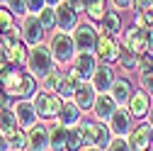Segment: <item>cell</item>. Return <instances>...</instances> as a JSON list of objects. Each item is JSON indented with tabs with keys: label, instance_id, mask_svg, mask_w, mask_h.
<instances>
[{
	"label": "cell",
	"instance_id": "1",
	"mask_svg": "<svg viewBox=\"0 0 153 151\" xmlns=\"http://www.w3.org/2000/svg\"><path fill=\"white\" fill-rule=\"evenodd\" d=\"M0 83H3V88L10 93L15 100L17 98H34L36 93H39V88H42V81L34 78V76L27 68H22V66H10L3 73Z\"/></svg>",
	"mask_w": 153,
	"mask_h": 151
},
{
	"label": "cell",
	"instance_id": "2",
	"mask_svg": "<svg viewBox=\"0 0 153 151\" xmlns=\"http://www.w3.org/2000/svg\"><path fill=\"white\" fill-rule=\"evenodd\" d=\"M80 134H83V146L80 149H109L112 129L102 120H85L80 122Z\"/></svg>",
	"mask_w": 153,
	"mask_h": 151
},
{
	"label": "cell",
	"instance_id": "3",
	"mask_svg": "<svg viewBox=\"0 0 153 151\" xmlns=\"http://www.w3.org/2000/svg\"><path fill=\"white\" fill-rule=\"evenodd\" d=\"M56 68H59V64H56V59H53V54H51V49H49L46 42L29 46L27 71L34 76V78H39V81H42V78H46V76H49L51 71H56Z\"/></svg>",
	"mask_w": 153,
	"mask_h": 151
},
{
	"label": "cell",
	"instance_id": "4",
	"mask_svg": "<svg viewBox=\"0 0 153 151\" xmlns=\"http://www.w3.org/2000/svg\"><path fill=\"white\" fill-rule=\"evenodd\" d=\"M46 44H49V49H51V54H53V59H56L59 66H68L73 61L75 51H78V49H75V42H73V34L71 32H63V29L49 32Z\"/></svg>",
	"mask_w": 153,
	"mask_h": 151
},
{
	"label": "cell",
	"instance_id": "5",
	"mask_svg": "<svg viewBox=\"0 0 153 151\" xmlns=\"http://www.w3.org/2000/svg\"><path fill=\"white\" fill-rule=\"evenodd\" d=\"M32 102H34V107H36V115H39V120L51 122V120L59 117V110H61V105H63V98L59 95V93H53V90H44V88H39V93L32 98Z\"/></svg>",
	"mask_w": 153,
	"mask_h": 151
},
{
	"label": "cell",
	"instance_id": "6",
	"mask_svg": "<svg viewBox=\"0 0 153 151\" xmlns=\"http://www.w3.org/2000/svg\"><path fill=\"white\" fill-rule=\"evenodd\" d=\"M122 44L131 46L134 51H139V54H146V51H153V39H151V29L148 27H139V25H129L124 27L122 32Z\"/></svg>",
	"mask_w": 153,
	"mask_h": 151
},
{
	"label": "cell",
	"instance_id": "7",
	"mask_svg": "<svg viewBox=\"0 0 153 151\" xmlns=\"http://www.w3.org/2000/svg\"><path fill=\"white\" fill-rule=\"evenodd\" d=\"M97 37H100V25L92 20H80L78 27L73 29V42L78 51H95Z\"/></svg>",
	"mask_w": 153,
	"mask_h": 151
},
{
	"label": "cell",
	"instance_id": "8",
	"mask_svg": "<svg viewBox=\"0 0 153 151\" xmlns=\"http://www.w3.org/2000/svg\"><path fill=\"white\" fill-rule=\"evenodd\" d=\"M20 34L29 46L46 42V37H49V32L44 29V25L39 20V15H34V12H27L20 17Z\"/></svg>",
	"mask_w": 153,
	"mask_h": 151
},
{
	"label": "cell",
	"instance_id": "9",
	"mask_svg": "<svg viewBox=\"0 0 153 151\" xmlns=\"http://www.w3.org/2000/svg\"><path fill=\"white\" fill-rule=\"evenodd\" d=\"M97 66H100V59H97V54H95V51H75L73 61L66 68L71 73H75L80 81H90Z\"/></svg>",
	"mask_w": 153,
	"mask_h": 151
},
{
	"label": "cell",
	"instance_id": "10",
	"mask_svg": "<svg viewBox=\"0 0 153 151\" xmlns=\"http://www.w3.org/2000/svg\"><path fill=\"white\" fill-rule=\"evenodd\" d=\"M119 49H122V39H119V37H114V34L100 29L97 46H95L97 59H100L102 64H117V59H119Z\"/></svg>",
	"mask_w": 153,
	"mask_h": 151
},
{
	"label": "cell",
	"instance_id": "11",
	"mask_svg": "<svg viewBox=\"0 0 153 151\" xmlns=\"http://www.w3.org/2000/svg\"><path fill=\"white\" fill-rule=\"evenodd\" d=\"M126 137H129V146H131V151H146V149H153V124L139 120V124H134Z\"/></svg>",
	"mask_w": 153,
	"mask_h": 151
},
{
	"label": "cell",
	"instance_id": "12",
	"mask_svg": "<svg viewBox=\"0 0 153 151\" xmlns=\"http://www.w3.org/2000/svg\"><path fill=\"white\" fill-rule=\"evenodd\" d=\"M27 149L32 151H49L51 149V134H49V124L39 120L34 127L27 129Z\"/></svg>",
	"mask_w": 153,
	"mask_h": 151
},
{
	"label": "cell",
	"instance_id": "13",
	"mask_svg": "<svg viewBox=\"0 0 153 151\" xmlns=\"http://www.w3.org/2000/svg\"><path fill=\"white\" fill-rule=\"evenodd\" d=\"M151 105H153V95H151V93H146L143 88H136V90H134V95L129 98L126 110L131 112L134 120H148Z\"/></svg>",
	"mask_w": 153,
	"mask_h": 151
},
{
	"label": "cell",
	"instance_id": "14",
	"mask_svg": "<svg viewBox=\"0 0 153 151\" xmlns=\"http://www.w3.org/2000/svg\"><path fill=\"white\" fill-rule=\"evenodd\" d=\"M80 22V12L73 10V5L68 0H61L59 5H56V29H63V32H71L78 27Z\"/></svg>",
	"mask_w": 153,
	"mask_h": 151
},
{
	"label": "cell",
	"instance_id": "15",
	"mask_svg": "<svg viewBox=\"0 0 153 151\" xmlns=\"http://www.w3.org/2000/svg\"><path fill=\"white\" fill-rule=\"evenodd\" d=\"M73 100L78 102V107H80V110L85 112V115H92L95 100H97V88L92 85V81H80L78 85H75Z\"/></svg>",
	"mask_w": 153,
	"mask_h": 151
},
{
	"label": "cell",
	"instance_id": "16",
	"mask_svg": "<svg viewBox=\"0 0 153 151\" xmlns=\"http://www.w3.org/2000/svg\"><path fill=\"white\" fill-rule=\"evenodd\" d=\"M15 115H17V122H20L22 129H29L39 122V115H36V107L32 102V98H17L15 100Z\"/></svg>",
	"mask_w": 153,
	"mask_h": 151
},
{
	"label": "cell",
	"instance_id": "17",
	"mask_svg": "<svg viewBox=\"0 0 153 151\" xmlns=\"http://www.w3.org/2000/svg\"><path fill=\"white\" fill-rule=\"evenodd\" d=\"M117 64H102L100 61V66L95 68V73H92V85L97 88V93H109V88H112V83L117 81V68H114Z\"/></svg>",
	"mask_w": 153,
	"mask_h": 151
},
{
	"label": "cell",
	"instance_id": "18",
	"mask_svg": "<svg viewBox=\"0 0 153 151\" xmlns=\"http://www.w3.org/2000/svg\"><path fill=\"white\" fill-rule=\"evenodd\" d=\"M107 124H109V129H112V134H129L131 132V127H134V117H131V112L126 110V107H117L112 112V117L107 120Z\"/></svg>",
	"mask_w": 153,
	"mask_h": 151
},
{
	"label": "cell",
	"instance_id": "19",
	"mask_svg": "<svg viewBox=\"0 0 153 151\" xmlns=\"http://www.w3.org/2000/svg\"><path fill=\"white\" fill-rule=\"evenodd\" d=\"M134 90H136V88H134L129 73H126V76H117V81H114L112 88H109V95L117 100V105L126 107V105H129V98L134 95Z\"/></svg>",
	"mask_w": 153,
	"mask_h": 151
},
{
	"label": "cell",
	"instance_id": "20",
	"mask_svg": "<svg viewBox=\"0 0 153 151\" xmlns=\"http://www.w3.org/2000/svg\"><path fill=\"white\" fill-rule=\"evenodd\" d=\"M83 117H85V112L78 107V102H75L73 98H66L63 105H61V110H59V117H56V120H59L61 124H66V127H73V124H80Z\"/></svg>",
	"mask_w": 153,
	"mask_h": 151
},
{
	"label": "cell",
	"instance_id": "21",
	"mask_svg": "<svg viewBox=\"0 0 153 151\" xmlns=\"http://www.w3.org/2000/svg\"><path fill=\"white\" fill-rule=\"evenodd\" d=\"M117 68L124 71V73H139V68H141V54L134 51V49L126 46V44H122L119 59H117Z\"/></svg>",
	"mask_w": 153,
	"mask_h": 151
},
{
	"label": "cell",
	"instance_id": "22",
	"mask_svg": "<svg viewBox=\"0 0 153 151\" xmlns=\"http://www.w3.org/2000/svg\"><path fill=\"white\" fill-rule=\"evenodd\" d=\"M117 107H119L117 100H114L109 93H97V100H95V107H92V117L107 122V120L112 117V112L117 110Z\"/></svg>",
	"mask_w": 153,
	"mask_h": 151
},
{
	"label": "cell",
	"instance_id": "23",
	"mask_svg": "<svg viewBox=\"0 0 153 151\" xmlns=\"http://www.w3.org/2000/svg\"><path fill=\"white\" fill-rule=\"evenodd\" d=\"M49 124V134H51V151H61L68 146V127L61 124L59 120H51Z\"/></svg>",
	"mask_w": 153,
	"mask_h": 151
},
{
	"label": "cell",
	"instance_id": "24",
	"mask_svg": "<svg viewBox=\"0 0 153 151\" xmlns=\"http://www.w3.org/2000/svg\"><path fill=\"white\" fill-rule=\"evenodd\" d=\"M97 25H100L102 32H109V34H114V37H122V32H124V22H122V15H119L117 7L107 10L105 17H102Z\"/></svg>",
	"mask_w": 153,
	"mask_h": 151
},
{
	"label": "cell",
	"instance_id": "25",
	"mask_svg": "<svg viewBox=\"0 0 153 151\" xmlns=\"http://www.w3.org/2000/svg\"><path fill=\"white\" fill-rule=\"evenodd\" d=\"M15 129H20L15 107L12 105H3V107H0V132H3V134H12Z\"/></svg>",
	"mask_w": 153,
	"mask_h": 151
},
{
	"label": "cell",
	"instance_id": "26",
	"mask_svg": "<svg viewBox=\"0 0 153 151\" xmlns=\"http://www.w3.org/2000/svg\"><path fill=\"white\" fill-rule=\"evenodd\" d=\"M80 83V78L75 73H71L68 68L61 73V81H59V88H56V93L66 100V98H73V93H75V85Z\"/></svg>",
	"mask_w": 153,
	"mask_h": 151
},
{
	"label": "cell",
	"instance_id": "27",
	"mask_svg": "<svg viewBox=\"0 0 153 151\" xmlns=\"http://www.w3.org/2000/svg\"><path fill=\"white\" fill-rule=\"evenodd\" d=\"M109 10V0H85V20H92V22H100L105 12Z\"/></svg>",
	"mask_w": 153,
	"mask_h": 151
},
{
	"label": "cell",
	"instance_id": "28",
	"mask_svg": "<svg viewBox=\"0 0 153 151\" xmlns=\"http://www.w3.org/2000/svg\"><path fill=\"white\" fill-rule=\"evenodd\" d=\"M17 27V17L12 15V10L7 5H0V34H7Z\"/></svg>",
	"mask_w": 153,
	"mask_h": 151
},
{
	"label": "cell",
	"instance_id": "29",
	"mask_svg": "<svg viewBox=\"0 0 153 151\" xmlns=\"http://www.w3.org/2000/svg\"><path fill=\"white\" fill-rule=\"evenodd\" d=\"M7 144H10V151H25L27 149V129H15L12 134H7Z\"/></svg>",
	"mask_w": 153,
	"mask_h": 151
},
{
	"label": "cell",
	"instance_id": "30",
	"mask_svg": "<svg viewBox=\"0 0 153 151\" xmlns=\"http://www.w3.org/2000/svg\"><path fill=\"white\" fill-rule=\"evenodd\" d=\"M36 15H39V20H42V25H44L46 32H53L56 29V7L53 5H44Z\"/></svg>",
	"mask_w": 153,
	"mask_h": 151
},
{
	"label": "cell",
	"instance_id": "31",
	"mask_svg": "<svg viewBox=\"0 0 153 151\" xmlns=\"http://www.w3.org/2000/svg\"><path fill=\"white\" fill-rule=\"evenodd\" d=\"M139 88L153 95V64H146L139 68Z\"/></svg>",
	"mask_w": 153,
	"mask_h": 151
},
{
	"label": "cell",
	"instance_id": "32",
	"mask_svg": "<svg viewBox=\"0 0 153 151\" xmlns=\"http://www.w3.org/2000/svg\"><path fill=\"white\" fill-rule=\"evenodd\" d=\"M83 146V134H80V124L68 127V146L66 149H80Z\"/></svg>",
	"mask_w": 153,
	"mask_h": 151
},
{
	"label": "cell",
	"instance_id": "33",
	"mask_svg": "<svg viewBox=\"0 0 153 151\" xmlns=\"http://www.w3.org/2000/svg\"><path fill=\"white\" fill-rule=\"evenodd\" d=\"M61 73H63L61 68L51 71L46 78H42V88H44V90H53V93H56V88H59V81H61Z\"/></svg>",
	"mask_w": 153,
	"mask_h": 151
},
{
	"label": "cell",
	"instance_id": "34",
	"mask_svg": "<svg viewBox=\"0 0 153 151\" xmlns=\"http://www.w3.org/2000/svg\"><path fill=\"white\" fill-rule=\"evenodd\" d=\"M131 146H129V137H124V134H112V139H109V151H129Z\"/></svg>",
	"mask_w": 153,
	"mask_h": 151
},
{
	"label": "cell",
	"instance_id": "35",
	"mask_svg": "<svg viewBox=\"0 0 153 151\" xmlns=\"http://www.w3.org/2000/svg\"><path fill=\"white\" fill-rule=\"evenodd\" d=\"M5 5L12 10V15L17 17V20H20L22 15H27V12H29V10H27V0H7Z\"/></svg>",
	"mask_w": 153,
	"mask_h": 151
},
{
	"label": "cell",
	"instance_id": "36",
	"mask_svg": "<svg viewBox=\"0 0 153 151\" xmlns=\"http://www.w3.org/2000/svg\"><path fill=\"white\" fill-rule=\"evenodd\" d=\"M153 7V0H134L131 3V12H146Z\"/></svg>",
	"mask_w": 153,
	"mask_h": 151
},
{
	"label": "cell",
	"instance_id": "37",
	"mask_svg": "<svg viewBox=\"0 0 153 151\" xmlns=\"http://www.w3.org/2000/svg\"><path fill=\"white\" fill-rule=\"evenodd\" d=\"M44 5H46V0H27V10H29V12H34V15L39 12Z\"/></svg>",
	"mask_w": 153,
	"mask_h": 151
},
{
	"label": "cell",
	"instance_id": "38",
	"mask_svg": "<svg viewBox=\"0 0 153 151\" xmlns=\"http://www.w3.org/2000/svg\"><path fill=\"white\" fill-rule=\"evenodd\" d=\"M131 3H134V0H109V5L117 7L119 12H122V10H131Z\"/></svg>",
	"mask_w": 153,
	"mask_h": 151
},
{
	"label": "cell",
	"instance_id": "39",
	"mask_svg": "<svg viewBox=\"0 0 153 151\" xmlns=\"http://www.w3.org/2000/svg\"><path fill=\"white\" fill-rule=\"evenodd\" d=\"M0 151H10V144H7V134L0 132Z\"/></svg>",
	"mask_w": 153,
	"mask_h": 151
},
{
	"label": "cell",
	"instance_id": "40",
	"mask_svg": "<svg viewBox=\"0 0 153 151\" xmlns=\"http://www.w3.org/2000/svg\"><path fill=\"white\" fill-rule=\"evenodd\" d=\"M59 3H61V0H46V5H53V7L59 5Z\"/></svg>",
	"mask_w": 153,
	"mask_h": 151
},
{
	"label": "cell",
	"instance_id": "41",
	"mask_svg": "<svg viewBox=\"0 0 153 151\" xmlns=\"http://www.w3.org/2000/svg\"><path fill=\"white\" fill-rule=\"evenodd\" d=\"M148 122L153 124V105H151V112H148Z\"/></svg>",
	"mask_w": 153,
	"mask_h": 151
},
{
	"label": "cell",
	"instance_id": "42",
	"mask_svg": "<svg viewBox=\"0 0 153 151\" xmlns=\"http://www.w3.org/2000/svg\"><path fill=\"white\" fill-rule=\"evenodd\" d=\"M5 3H7V0H0V5H5Z\"/></svg>",
	"mask_w": 153,
	"mask_h": 151
},
{
	"label": "cell",
	"instance_id": "43",
	"mask_svg": "<svg viewBox=\"0 0 153 151\" xmlns=\"http://www.w3.org/2000/svg\"><path fill=\"white\" fill-rule=\"evenodd\" d=\"M0 90H3V83H0Z\"/></svg>",
	"mask_w": 153,
	"mask_h": 151
}]
</instances>
